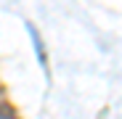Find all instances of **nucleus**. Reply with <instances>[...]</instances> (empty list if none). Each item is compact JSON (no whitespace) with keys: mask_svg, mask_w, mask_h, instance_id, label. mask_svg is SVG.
I'll use <instances>...</instances> for the list:
<instances>
[{"mask_svg":"<svg viewBox=\"0 0 122 119\" xmlns=\"http://www.w3.org/2000/svg\"><path fill=\"white\" fill-rule=\"evenodd\" d=\"M0 119H16L13 109H11L8 103H3V101H0Z\"/></svg>","mask_w":122,"mask_h":119,"instance_id":"f257e3e1","label":"nucleus"}]
</instances>
